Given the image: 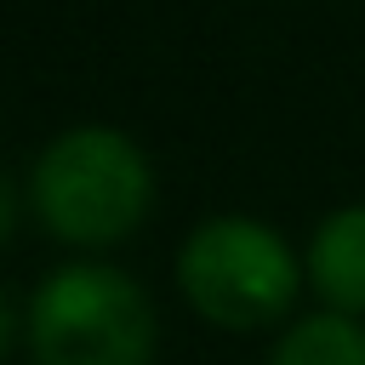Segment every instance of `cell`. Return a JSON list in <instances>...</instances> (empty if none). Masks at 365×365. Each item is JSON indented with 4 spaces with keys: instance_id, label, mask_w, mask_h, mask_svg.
Returning a JSON list of instances; mask_svg holds the SVG:
<instances>
[{
    "instance_id": "cell-7",
    "label": "cell",
    "mask_w": 365,
    "mask_h": 365,
    "mask_svg": "<svg viewBox=\"0 0 365 365\" xmlns=\"http://www.w3.org/2000/svg\"><path fill=\"white\" fill-rule=\"evenodd\" d=\"M11 325H17V319H11V302L0 297V354H6V342H11Z\"/></svg>"
},
{
    "instance_id": "cell-1",
    "label": "cell",
    "mask_w": 365,
    "mask_h": 365,
    "mask_svg": "<svg viewBox=\"0 0 365 365\" xmlns=\"http://www.w3.org/2000/svg\"><path fill=\"white\" fill-rule=\"evenodd\" d=\"M154 171L143 148L114 125H74L34 160V205L46 228L80 245H108L143 222Z\"/></svg>"
},
{
    "instance_id": "cell-6",
    "label": "cell",
    "mask_w": 365,
    "mask_h": 365,
    "mask_svg": "<svg viewBox=\"0 0 365 365\" xmlns=\"http://www.w3.org/2000/svg\"><path fill=\"white\" fill-rule=\"evenodd\" d=\"M11 234V188H6V177H0V240Z\"/></svg>"
},
{
    "instance_id": "cell-4",
    "label": "cell",
    "mask_w": 365,
    "mask_h": 365,
    "mask_svg": "<svg viewBox=\"0 0 365 365\" xmlns=\"http://www.w3.org/2000/svg\"><path fill=\"white\" fill-rule=\"evenodd\" d=\"M308 274L331 314H365V205H342L319 222Z\"/></svg>"
},
{
    "instance_id": "cell-5",
    "label": "cell",
    "mask_w": 365,
    "mask_h": 365,
    "mask_svg": "<svg viewBox=\"0 0 365 365\" xmlns=\"http://www.w3.org/2000/svg\"><path fill=\"white\" fill-rule=\"evenodd\" d=\"M268 365H365V325H354L348 314L297 319Z\"/></svg>"
},
{
    "instance_id": "cell-3",
    "label": "cell",
    "mask_w": 365,
    "mask_h": 365,
    "mask_svg": "<svg viewBox=\"0 0 365 365\" xmlns=\"http://www.w3.org/2000/svg\"><path fill=\"white\" fill-rule=\"evenodd\" d=\"M188 302L217 325H268L297 297V257L257 217H211L177 251Z\"/></svg>"
},
{
    "instance_id": "cell-2",
    "label": "cell",
    "mask_w": 365,
    "mask_h": 365,
    "mask_svg": "<svg viewBox=\"0 0 365 365\" xmlns=\"http://www.w3.org/2000/svg\"><path fill=\"white\" fill-rule=\"evenodd\" d=\"M29 342L40 365H148L154 308L120 268L68 262L34 291Z\"/></svg>"
}]
</instances>
